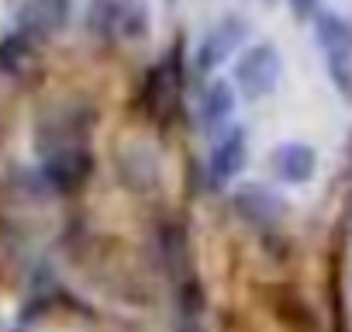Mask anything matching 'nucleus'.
Instances as JSON below:
<instances>
[{
  "instance_id": "obj_9",
  "label": "nucleus",
  "mask_w": 352,
  "mask_h": 332,
  "mask_svg": "<svg viewBox=\"0 0 352 332\" xmlns=\"http://www.w3.org/2000/svg\"><path fill=\"white\" fill-rule=\"evenodd\" d=\"M239 107V90L232 80L225 76H214L208 87H204V97H201V121L208 132H225V125L232 121Z\"/></svg>"
},
{
  "instance_id": "obj_6",
  "label": "nucleus",
  "mask_w": 352,
  "mask_h": 332,
  "mask_svg": "<svg viewBox=\"0 0 352 332\" xmlns=\"http://www.w3.org/2000/svg\"><path fill=\"white\" fill-rule=\"evenodd\" d=\"M73 18V0H25L14 11V32L28 35L32 42L56 39Z\"/></svg>"
},
{
  "instance_id": "obj_5",
  "label": "nucleus",
  "mask_w": 352,
  "mask_h": 332,
  "mask_svg": "<svg viewBox=\"0 0 352 332\" xmlns=\"http://www.w3.org/2000/svg\"><path fill=\"white\" fill-rule=\"evenodd\" d=\"M245 39H249V21L239 18V14H225L218 18L214 28H208V35L197 42V70L201 73H214L218 66H225L232 56H239V49H245Z\"/></svg>"
},
{
  "instance_id": "obj_4",
  "label": "nucleus",
  "mask_w": 352,
  "mask_h": 332,
  "mask_svg": "<svg viewBox=\"0 0 352 332\" xmlns=\"http://www.w3.org/2000/svg\"><path fill=\"white\" fill-rule=\"evenodd\" d=\"M232 208L242 222H249L252 229H280L290 218V201L263 184V180H242L232 187Z\"/></svg>"
},
{
  "instance_id": "obj_11",
  "label": "nucleus",
  "mask_w": 352,
  "mask_h": 332,
  "mask_svg": "<svg viewBox=\"0 0 352 332\" xmlns=\"http://www.w3.org/2000/svg\"><path fill=\"white\" fill-rule=\"evenodd\" d=\"M287 8L297 25H314V18L321 14V0H287Z\"/></svg>"
},
{
  "instance_id": "obj_1",
  "label": "nucleus",
  "mask_w": 352,
  "mask_h": 332,
  "mask_svg": "<svg viewBox=\"0 0 352 332\" xmlns=\"http://www.w3.org/2000/svg\"><path fill=\"white\" fill-rule=\"evenodd\" d=\"M232 83L242 101H263L283 83V56L273 42H249L232 66Z\"/></svg>"
},
{
  "instance_id": "obj_2",
  "label": "nucleus",
  "mask_w": 352,
  "mask_h": 332,
  "mask_svg": "<svg viewBox=\"0 0 352 332\" xmlns=\"http://www.w3.org/2000/svg\"><path fill=\"white\" fill-rule=\"evenodd\" d=\"M87 25L97 39H124V42H145L152 28L148 0H94Z\"/></svg>"
},
{
  "instance_id": "obj_7",
  "label": "nucleus",
  "mask_w": 352,
  "mask_h": 332,
  "mask_svg": "<svg viewBox=\"0 0 352 332\" xmlns=\"http://www.w3.org/2000/svg\"><path fill=\"white\" fill-rule=\"evenodd\" d=\"M249 163V132L242 125H232L218 135V142L211 145V159H208V177L214 187H232Z\"/></svg>"
},
{
  "instance_id": "obj_10",
  "label": "nucleus",
  "mask_w": 352,
  "mask_h": 332,
  "mask_svg": "<svg viewBox=\"0 0 352 332\" xmlns=\"http://www.w3.org/2000/svg\"><path fill=\"white\" fill-rule=\"evenodd\" d=\"M38 66V42H32L21 32H8L0 39V73L11 80H25L32 76Z\"/></svg>"
},
{
  "instance_id": "obj_8",
  "label": "nucleus",
  "mask_w": 352,
  "mask_h": 332,
  "mask_svg": "<svg viewBox=\"0 0 352 332\" xmlns=\"http://www.w3.org/2000/svg\"><path fill=\"white\" fill-rule=\"evenodd\" d=\"M318 149L311 142H300V138H290V142H280L273 145L270 152V170L276 180L290 184V187H304L318 177Z\"/></svg>"
},
{
  "instance_id": "obj_3",
  "label": "nucleus",
  "mask_w": 352,
  "mask_h": 332,
  "mask_svg": "<svg viewBox=\"0 0 352 332\" xmlns=\"http://www.w3.org/2000/svg\"><path fill=\"white\" fill-rule=\"evenodd\" d=\"M314 32H318V45H321L331 83L338 87L342 97H352V21L324 8L314 18Z\"/></svg>"
}]
</instances>
